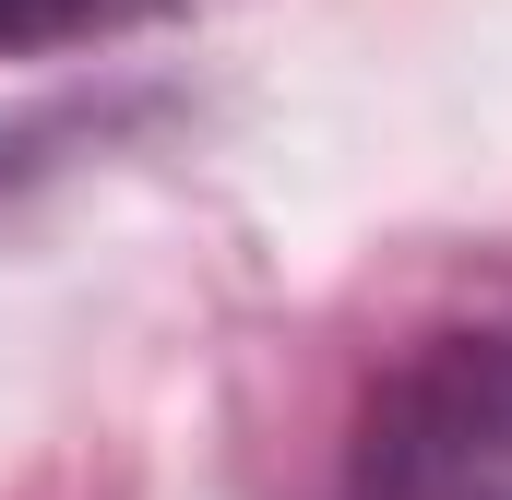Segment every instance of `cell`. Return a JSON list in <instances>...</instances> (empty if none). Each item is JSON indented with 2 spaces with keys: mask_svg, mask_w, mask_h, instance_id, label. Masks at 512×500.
Here are the masks:
<instances>
[{
  "mask_svg": "<svg viewBox=\"0 0 512 500\" xmlns=\"http://www.w3.org/2000/svg\"><path fill=\"white\" fill-rule=\"evenodd\" d=\"M346 500H512V334H429L370 393Z\"/></svg>",
  "mask_w": 512,
  "mask_h": 500,
  "instance_id": "1",
  "label": "cell"
},
{
  "mask_svg": "<svg viewBox=\"0 0 512 500\" xmlns=\"http://www.w3.org/2000/svg\"><path fill=\"white\" fill-rule=\"evenodd\" d=\"M24 24H36V0H0V36H24Z\"/></svg>",
  "mask_w": 512,
  "mask_h": 500,
  "instance_id": "2",
  "label": "cell"
}]
</instances>
